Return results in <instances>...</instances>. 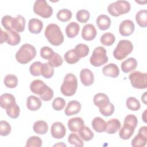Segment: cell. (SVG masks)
<instances>
[{"instance_id":"obj_21","label":"cell","mask_w":147,"mask_h":147,"mask_svg":"<svg viewBox=\"0 0 147 147\" xmlns=\"http://www.w3.org/2000/svg\"><path fill=\"white\" fill-rule=\"evenodd\" d=\"M93 102L95 106L102 108L110 103L108 96L104 93H98L95 94L93 98Z\"/></svg>"},{"instance_id":"obj_1","label":"cell","mask_w":147,"mask_h":147,"mask_svg":"<svg viewBox=\"0 0 147 147\" xmlns=\"http://www.w3.org/2000/svg\"><path fill=\"white\" fill-rule=\"evenodd\" d=\"M44 35L49 42L55 46H59L64 41V36L61 30L56 24L48 25L45 29Z\"/></svg>"},{"instance_id":"obj_30","label":"cell","mask_w":147,"mask_h":147,"mask_svg":"<svg viewBox=\"0 0 147 147\" xmlns=\"http://www.w3.org/2000/svg\"><path fill=\"white\" fill-rule=\"evenodd\" d=\"M6 32L7 33L8 36L6 42L7 44L12 46H15L16 45H18L20 42L21 36L18 32L13 30H7Z\"/></svg>"},{"instance_id":"obj_49","label":"cell","mask_w":147,"mask_h":147,"mask_svg":"<svg viewBox=\"0 0 147 147\" xmlns=\"http://www.w3.org/2000/svg\"><path fill=\"white\" fill-rule=\"evenodd\" d=\"M115 107L113 103H109L106 106L99 109L100 113L105 117H109L114 112Z\"/></svg>"},{"instance_id":"obj_45","label":"cell","mask_w":147,"mask_h":147,"mask_svg":"<svg viewBox=\"0 0 147 147\" xmlns=\"http://www.w3.org/2000/svg\"><path fill=\"white\" fill-rule=\"evenodd\" d=\"M42 63L40 61H35L29 67V71L32 75L38 76L41 75V68Z\"/></svg>"},{"instance_id":"obj_3","label":"cell","mask_w":147,"mask_h":147,"mask_svg":"<svg viewBox=\"0 0 147 147\" xmlns=\"http://www.w3.org/2000/svg\"><path fill=\"white\" fill-rule=\"evenodd\" d=\"M78 88V80L75 75L68 73L64 76L63 82L60 87V91L66 96L74 95Z\"/></svg>"},{"instance_id":"obj_50","label":"cell","mask_w":147,"mask_h":147,"mask_svg":"<svg viewBox=\"0 0 147 147\" xmlns=\"http://www.w3.org/2000/svg\"><path fill=\"white\" fill-rule=\"evenodd\" d=\"M54 52L52 48L49 47H43L40 49V56L44 59L49 60L53 55Z\"/></svg>"},{"instance_id":"obj_6","label":"cell","mask_w":147,"mask_h":147,"mask_svg":"<svg viewBox=\"0 0 147 147\" xmlns=\"http://www.w3.org/2000/svg\"><path fill=\"white\" fill-rule=\"evenodd\" d=\"M106 53L107 51L104 47H98L95 48L90 58V63L94 67H100L106 64L109 61Z\"/></svg>"},{"instance_id":"obj_31","label":"cell","mask_w":147,"mask_h":147,"mask_svg":"<svg viewBox=\"0 0 147 147\" xmlns=\"http://www.w3.org/2000/svg\"><path fill=\"white\" fill-rule=\"evenodd\" d=\"M78 133L80 137L85 141H89L91 140L94 136V133L91 130V129L84 125L80 128Z\"/></svg>"},{"instance_id":"obj_12","label":"cell","mask_w":147,"mask_h":147,"mask_svg":"<svg viewBox=\"0 0 147 147\" xmlns=\"http://www.w3.org/2000/svg\"><path fill=\"white\" fill-rule=\"evenodd\" d=\"M134 29V24L130 20L122 21L119 26V32L123 36H129L132 34Z\"/></svg>"},{"instance_id":"obj_42","label":"cell","mask_w":147,"mask_h":147,"mask_svg":"<svg viewBox=\"0 0 147 147\" xmlns=\"http://www.w3.org/2000/svg\"><path fill=\"white\" fill-rule=\"evenodd\" d=\"M63 63L61 56L57 53L54 52L52 57L48 60V63L52 67H59L62 65Z\"/></svg>"},{"instance_id":"obj_40","label":"cell","mask_w":147,"mask_h":147,"mask_svg":"<svg viewBox=\"0 0 147 147\" xmlns=\"http://www.w3.org/2000/svg\"><path fill=\"white\" fill-rule=\"evenodd\" d=\"M6 114L7 115L13 119L17 118L19 117L20 113V109L19 106L16 103H14L13 105L6 109Z\"/></svg>"},{"instance_id":"obj_25","label":"cell","mask_w":147,"mask_h":147,"mask_svg":"<svg viewBox=\"0 0 147 147\" xmlns=\"http://www.w3.org/2000/svg\"><path fill=\"white\" fill-rule=\"evenodd\" d=\"M107 127L105 131L107 134H113L121 129V122L117 118H113L107 122Z\"/></svg>"},{"instance_id":"obj_54","label":"cell","mask_w":147,"mask_h":147,"mask_svg":"<svg viewBox=\"0 0 147 147\" xmlns=\"http://www.w3.org/2000/svg\"><path fill=\"white\" fill-rule=\"evenodd\" d=\"M141 100L144 102V103L146 104V92H145L141 96Z\"/></svg>"},{"instance_id":"obj_7","label":"cell","mask_w":147,"mask_h":147,"mask_svg":"<svg viewBox=\"0 0 147 147\" xmlns=\"http://www.w3.org/2000/svg\"><path fill=\"white\" fill-rule=\"evenodd\" d=\"M129 78L132 87L137 89H145L147 87L146 73L136 71L130 74Z\"/></svg>"},{"instance_id":"obj_26","label":"cell","mask_w":147,"mask_h":147,"mask_svg":"<svg viewBox=\"0 0 147 147\" xmlns=\"http://www.w3.org/2000/svg\"><path fill=\"white\" fill-rule=\"evenodd\" d=\"M80 26L76 22H71L65 28V33L68 38H72L75 37L79 33Z\"/></svg>"},{"instance_id":"obj_36","label":"cell","mask_w":147,"mask_h":147,"mask_svg":"<svg viewBox=\"0 0 147 147\" xmlns=\"http://www.w3.org/2000/svg\"><path fill=\"white\" fill-rule=\"evenodd\" d=\"M64 58L65 61L69 64H75L78 62L80 60V59L75 53V52L74 49L67 51L64 55Z\"/></svg>"},{"instance_id":"obj_2","label":"cell","mask_w":147,"mask_h":147,"mask_svg":"<svg viewBox=\"0 0 147 147\" xmlns=\"http://www.w3.org/2000/svg\"><path fill=\"white\" fill-rule=\"evenodd\" d=\"M36 56L35 47L30 44H24L16 53V59L20 64H25L29 63Z\"/></svg>"},{"instance_id":"obj_44","label":"cell","mask_w":147,"mask_h":147,"mask_svg":"<svg viewBox=\"0 0 147 147\" xmlns=\"http://www.w3.org/2000/svg\"><path fill=\"white\" fill-rule=\"evenodd\" d=\"M42 144V140L38 136H31L26 141V147H40Z\"/></svg>"},{"instance_id":"obj_19","label":"cell","mask_w":147,"mask_h":147,"mask_svg":"<svg viewBox=\"0 0 147 147\" xmlns=\"http://www.w3.org/2000/svg\"><path fill=\"white\" fill-rule=\"evenodd\" d=\"M42 106L41 100L34 95H30L26 99V107L30 111H36Z\"/></svg>"},{"instance_id":"obj_8","label":"cell","mask_w":147,"mask_h":147,"mask_svg":"<svg viewBox=\"0 0 147 147\" xmlns=\"http://www.w3.org/2000/svg\"><path fill=\"white\" fill-rule=\"evenodd\" d=\"M33 11L40 17L48 18L53 14V9L45 0H37L33 5Z\"/></svg>"},{"instance_id":"obj_5","label":"cell","mask_w":147,"mask_h":147,"mask_svg":"<svg viewBox=\"0 0 147 147\" xmlns=\"http://www.w3.org/2000/svg\"><path fill=\"white\" fill-rule=\"evenodd\" d=\"M131 8L130 3L127 1H117L107 6L108 12L114 17H118L128 13Z\"/></svg>"},{"instance_id":"obj_33","label":"cell","mask_w":147,"mask_h":147,"mask_svg":"<svg viewBox=\"0 0 147 147\" xmlns=\"http://www.w3.org/2000/svg\"><path fill=\"white\" fill-rule=\"evenodd\" d=\"M75 53L79 59L87 56L89 53V47L84 44L80 43L77 44L74 49Z\"/></svg>"},{"instance_id":"obj_15","label":"cell","mask_w":147,"mask_h":147,"mask_svg":"<svg viewBox=\"0 0 147 147\" xmlns=\"http://www.w3.org/2000/svg\"><path fill=\"white\" fill-rule=\"evenodd\" d=\"M81 110V104L79 102L73 100L69 101L65 110L64 113L67 116H71L78 114Z\"/></svg>"},{"instance_id":"obj_20","label":"cell","mask_w":147,"mask_h":147,"mask_svg":"<svg viewBox=\"0 0 147 147\" xmlns=\"http://www.w3.org/2000/svg\"><path fill=\"white\" fill-rule=\"evenodd\" d=\"M16 103L14 96L9 93H4L0 97L1 107L4 109H7L8 107Z\"/></svg>"},{"instance_id":"obj_23","label":"cell","mask_w":147,"mask_h":147,"mask_svg":"<svg viewBox=\"0 0 147 147\" xmlns=\"http://www.w3.org/2000/svg\"><path fill=\"white\" fill-rule=\"evenodd\" d=\"M137 66V61L135 58L129 57L121 63V69L124 73H128L134 70Z\"/></svg>"},{"instance_id":"obj_46","label":"cell","mask_w":147,"mask_h":147,"mask_svg":"<svg viewBox=\"0 0 147 147\" xmlns=\"http://www.w3.org/2000/svg\"><path fill=\"white\" fill-rule=\"evenodd\" d=\"M14 18L9 15L4 16L1 20V23L3 28L7 30H10L13 29V23Z\"/></svg>"},{"instance_id":"obj_10","label":"cell","mask_w":147,"mask_h":147,"mask_svg":"<svg viewBox=\"0 0 147 147\" xmlns=\"http://www.w3.org/2000/svg\"><path fill=\"white\" fill-rule=\"evenodd\" d=\"M50 87L41 80H34L30 84V90L34 94L38 95L40 98L43 96Z\"/></svg>"},{"instance_id":"obj_17","label":"cell","mask_w":147,"mask_h":147,"mask_svg":"<svg viewBox=\"0 0 147 147\" xmlns=\"http://www.w3.org/2000/svg\"><path fill=\"white\" fill-rule=\"evenodd\" d=\"M102 73L105 76L115 78L118 77L119 74V69L116 64L114 63H110L103 67Z\"/></svg>"},{"instance_id":"obj_22","label":"cell","mask_w":147,"mask_h":147,"mask_svg":"<svg viewBox=\"0 0 147 147\" xmlns=\"http://www.w3.org/2000/svg\"><path fill=\"white\" fill-rule=\"evenodd\" d=\"M96 24L98 28L101 30H106L108 29L111 25V20L110 17L105 14H100L98 16Z\"/></svg>"},{"instance_id":"obj_11","label":"cell","mask_w":147,"mask_h":147,"mask_svg":"<svg viewBox=\"0 0 147 147\" xmlns=\"http://www.w3.org/2000/svg\"><path fill=\"white\" fill-rule=\"evenodd\" d=\"M51 134L56 139L63 138L66 134V129L63 123L55 122L53 123L51 127Z\"/></svg>"},{"instance_id":"obj_34","label":"cell","mask_w":147,"mask_h":147,"mask_svg":"<svg viewBox=\"0 0 147 147\" xmlns=\"http://www.w3.org/2000/svg\"><path fill=\"white\" fill-rule=\"evenodd\" d=\"M115 41V36L110 32H107L103 34L100 38V41L101 44L105 46H110L113 45Z\"/></svg>"},{"instance_id":"obj_16","label":"cell","mask_w":147,"mask_h":147,"mask_svg":"<svg viewBox=\"0 0 147 147\" xmlns=\"http://www.w3.org/2000/svg\"><path fill=\"white\" fill-rule=\"evenodd\" d=\"M43 28L42 22L36 18H31L28 22V30L33 34H39Z\"/></svg>"},{"instance_id":"obj_18","label":"cell","mask_w":147,"mask_h":147,"mask_svg":"<svg viewBox=\"0 0 147 147\" xmlns=\"http://www.w3.org/2000/svg\"><path fill=\"white\" fill-rule=\"evenodd\" d=\"M84 125V122L81 117H74L68 121V127L72 132H78L81 127Z\"/></svg>"},{"instance_id":"obj_27","label":"cell","mask_w":147,"mask_h":147,"mask_svg":"<svg viewBox=\"0 0 147 147\" xmlns=\"http://www.w3.org/2000/svg\"><path fill=\"white\" fill-rule=\"evenodd\" d=\"M135 128L127 125L123 123V126L119 132V137L124 140H128L131 138L134 132Z\"/></svg>"},{"instance_id":"obj_39","label":"cell","mask_w":147,"mask_h":147,"mask_svg":"<svg viewBox=\"0 0 147 147\" xmlns=\"http://www.w3.org/2000/svg\"><path fill=\"white\" fill-rule=\"evenodd\" d=\"M127 107L131 110L136 111L141 107V105L139 100L134 97H129L126 101Z\"/></svg>"},{"instance_id":"obj_13","label":"cell","mask_w":147,"mask_h":147,"mask_svg":"<svg viewBox=\"0 0 147 147\" xmlns=\"http://www.w3.org/2000/svg\"><path fill=\"white\" fill-rule=\"evenodd\" d=\"M97 34V31L94 25L87 24L85 25L82 30V37L86 41L94 40Z\"/></svg>"},{"instance_id":"obj_48","label":"cell","mask_w":147,"mask_h":147,"mask_svg":"<svg viewBox=\"0 0 147 147\" xmlns=\"http://www.w3.org/2000/svg\"><path fill=\"white\" fill-rule=\"evenodd\" d=\"M11 132V126L6 121L0 122V134L2 136H7Z\"/></svg>"},{"instance_id":"obj_51","label":"cell","mask_w":147,"mask_h":147,"mask_svg":"<svg viewBox=\"0 0 147 147\" xmlns=\"http://www.w3.org/2000/svg\"><path fill=\"white\" fill-rule=\"evenodd\" d=\"M123 123L127 124L134 128L137 127L138 123V119L137 117L133 114H129L126 116Z\"/></svg>"},{"instance_id":"obj_14","label":"cell","mask_w":147,"mask_h":147,"mask_svg":"<svg viewBox=\"0 0 147 147\" xmlns=\"http://www.w3.org/2000/svg\"><path fill=\"white\" fill-rule=\"evenodd\" d=\"M80 79L84 86H90L94 83V75L91 70L88 68H84L80 71Z\"/></svg>"},{"instance_id":"obj_29","label":"cell","mask_w":147,"mask_h":147,"mask_svg":"<svg viewBox=\"0 0 147 147\" xmlns=\"http://www.w3.org/2000/svg\"><path fill=\"white\" fill-rule=\"evenodd\" d=\"M33 129L38 134H45L48 132V125L45 121L39 120L34 122Z\"/></svg>"},{"instance_id":"obj_55","label":"cell","mask_w":147,"mask_h":147,"mask_svg":"<svg viewBox=\"0 0 147 147\" xmlns=\"http://www.w3.org/2000/svg\"><path fill=\"white\" fill-rule=\"evenodd\" d=\"M58 145H60V146L62 145V146H66V145H65V144H63V143H61V144H56V145H55L54 146H58Z\"/></svg>"},{"instance_id":"obj_41","label":"cell","mask_w":147,"mask_h":147,"mask_svg":"<svg viewBox=\"0 0 147 147\" xmlns=\"http://www.w3.org/2000/svg\"><path fill=\"white\" fill-rule=\"evenodd\" d=\"M68 142L77 147H82L84 146V143L82 139L76 133H71L68 137Z\"/></svg>"},{"instance_id":"obj_52","label":"cell","mask_w":147,"mask_h":147,"mask_svg":"<svg viewBox=\"0 0 147 147\" xmlns=\"http://www.w3.org/2000/svg\"><path fill=\"white\" fill-rule=\"evenodd\" d=\"M7 32H4L2 29H1V40L0 43L3 44L5 42H7Z\"/></svg>"},{"instance_id":"obj_32","label":"cell","mask_w":147,"mask_h":147,"mask_svg":"<svg viewBox=\"0 0 147 147\" xmlns=\"http://www.w3.org/2000/svg\"><path fill=\"white\" fill-rule=\"evenodd\" d=\"M136 20L137 24L142 27L146 28L147 26V11L146 9L140 10L136 15Z\"/></svg>"},{"instance_id":"obj_53","label":"cell","mask_w":147,"mask_h":147,"mask_svg":"<svg viewBox=\"0 0 147 147\" xmlns=\"http://www.w3.org/2000/svg\"><path fill=\"white\" fill-rule=\"evenodd\" d=\"M146 111H147V110L145 109L144 110V111L143 112L142 114V119L143 120V121L145 122V123H146Z\"/></svg>"},{"instance_id":"obj_4","label":"cell","mask_w":147,"mask_h":147,"mask_svg":"<svg viewBox=\"0 0 147 147\" xmlns=\"http://www.w3.org/2000/svg\"><path fill=\"white\" fill-rule=\"evenodd\" d=\"M133 50L131 42L127 40H120L113 51L114 57L118 60L125 59Z\"/></svg>"},{"instance_id":"obj_38","label":"cell","mask_w":147,"mask_h":147,"mask_svg":"<svg viewBox=\"0 0 147 147\" xmlns=\"http://www.w3.org/2000/svg\"><path fill=\"white\" fill-rule=\"evenodd\" d=\"M72 12L67 9H63L57 13V18L61 22H67L71 20L72 17Z\"/></svg>"},{"instance_id":"obj_47","label":"cell","mask_w":147,"mask_h":147,"mask_svg":"<svg viewBox=\"0 0 147 147\" xmlns=\"http://www.w3.org/2000/svg\"><path fill=\"white\" fill-rule=\"evenodd\" d=\"M52 106L54 110L56 111H60L65 107V101L63 98L61 97H57L53 99Z\"/></svg>"},{"instance_id":"obj_9","label":"cell","mask_w":147,"mask_h":147,"mask_svg":"<svg viewBox=\"0 0 147 147\" xmlns=\"http://www.w3.org/2000/svg\"><path fill=\"white\" fill-rule=\"evenodd\" d=\"M147 142V127L142 126L140 128L138 134L131 140V145L134 147H144Z\"/></svg>"},{"instance_id":"obj_43","label":"cell","mask_w":147,"mask_h":147,"mask_svg":"<svg viewBox=\"0 0 147 147\" xmlns=\"http://www.w3.org/2000/svg\"><path fill=\"white\" fill-rule=\"evenodd\" d=\"M90 17V12L85 9L79 10L76 12V18L77 21L81 23H86L87 22Z\"/></svg>"},{"instance_id":"obj_28","label":"cell","mask_w":147,"mask_h":147,"mask_svg":"<svg viewBox=\"0 0 147 147\" xmlns=\"http://www.w3.org/2000/svg\"><path fill=\"white\" fill-rule=\"evenodd\" d=\"M26 20L25 18L20 14L14 18L13 23V29L17 32H22L25 30Z\"/></svg>"},{"instance_id":"obj_24","label":"cell","mask_w":147,"mask_h":147,"mask_svg":"<svg viewBox=\"0 0 147 147\" xmlns=\"http://www.w3.org/2000/svg\"><path fill=\"white\" fill-rule=\"evenodd\" d=\"M91 125L95 131L102 133L105 131L107 127V123L103 118L96 117L92 119Z\"/></svg>"},{"instance_id":"obj_35","label":"cell","mask_w":147,"mask_h":147,"mask_svg":"<svg viewBox=\"0 0 147 147\" xmlns=\"http://www.w3.org/2000/svg\"><path fill=\"white\" fill-rule=\"evenodd\" d=\"M3 82L7 88H13L18 84V78L15 75L8 74L5 76Z\"/></svg>"},{"instance_id":"obj_37","label":"cell","mask_w":147,"mask_h":147,"mask_svg":"<svg viewBox=\"0 0 147 147\" xmlns=\"http://www.w3.org/2000/svg\"><path fill=\"white\" fill-rule=\"evenodd\" d=\"M54 74L53 67H51L48 63H42L41 68V75L46 79H49Z\"/></svg>"}]
</instances>
